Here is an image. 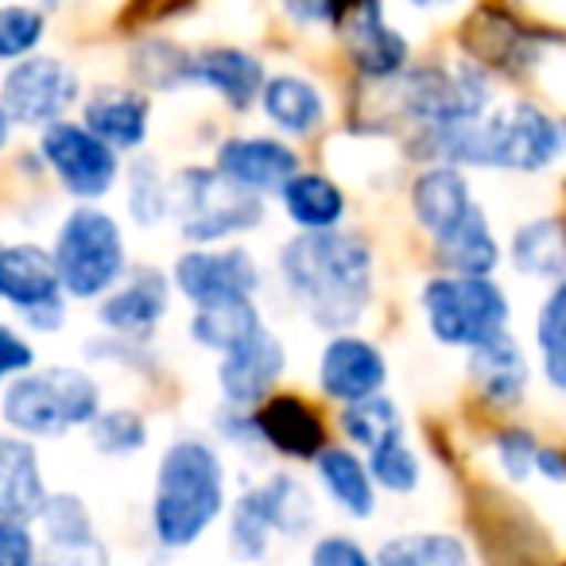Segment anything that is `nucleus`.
Masks as SVG:
<instances>
[{"label": "nucleus", "instance_id": "nucleus-1", "mask_svg": "<svg viewBox=\"0 0 566 566\" xmlns=\"http://www.w3.org/2000/svg\"><path fill=\"white\" fill-rule=\"evenodd\" d=\"M275 268L287 295L326 334L354 331L377 295V252L349 229L295 233L280 249Z\"/></svg>", "mask_w": 566, "mask_h": 566}, {"label": "nucleus", "instance_id": "nucleus-2", "mask_svg": "<svg viewBox=\"0 0 566 566\" xmlns=\"http://www.w3.org/2000/svg\"><path fill=\"white\" fill-rule=\"evenodd\" d=\"M419 148L431 156V164L539 175L558 159V120L524 97L504 105L493 102L478 120L427 128Z\"/></svg>", "mask_w": 566, "mask_h": 566}, {"label": "nucleus", "instance_id": "nucleus-3", "mask_svg": "<svg viewBox=\"0 0 566 566\" xmlns=\"http://www.w3.org/2000/svg\"><path fill=\"white\" fill-rule=\"evenodd\" d=\"M229 473L226 458L210 439L182 434L159 454L151 481L148 524L164 551H187L226 516Z\"/></svg>", "mask_w": 566, "mask_h": 566}, {"label": "nucleus", "instance_id": "nucleus-4", "mask_svg": "<svg viewBox=\"0 0 566 566\" xmlns=\"http://www.w3.org/2000/svg\"><path fill=\"white\" fill-rule=\"evenodd\" d=\"M102 408V385L74 365L20 373L0 392V423L20 439H63L94 423Z\"/></svg>", "mask_w": 566, "mask_h": 566}, {"label": "nucleus", "instance_id": "nucleus-5", "mask_svg": "<svg viewBox=\"0 0 566 566\" xmlns=\"http://www.w3.org/2000/svg\"><path fill=\"white\" fill-rule=\"evenodd\" d=\"M427 334L447 349L485 346L489 338L512 326V300L493 275H454L439 272L419 287Z\"/></svg>", "mask_w": 566, "mask_h": 566}, {"label": "nucleus", "instance_id": "nucleus-6", "mask_svg": "<svg viewBox=\"0 0 566 566\" xmlns=\"http://www.w3.org/2000/svg\"><path fill=\"white\" fill-rule=\"evenodd\" d=\"M51 260H55L66 300H102L128 272L125 229L97 202H82L59 226L55 244H51Z\"/></svg>", "mask_w": 566, "mask_h": 566}, {"label": "nucleus", "instance_id": "nucleus-7", "mask_svg": "<svg viewBox=\"0 0 566 566\" xmlns=\"http://www.w3.org/2000/svg\"><path fill=\"white\" fill-rule=\"evenodd\" d=\"M264 198L221 179L213 164H190L171 179V218L190 244H229L233 237L264 226Z\"/></svg>", "mask_w": 566, "mask_h": 566}, {"label": "nucleus", "instance_id": "nucleus-8", "mask_svg": "<svg viewBox=\"0 0 566 566\" xmlns=\"http://www.w3.org/2000/svg\"><path fill=\"white\" fill-rule=\"evenodd\" d=\"M396 82H400V109L416 125H423V133L478 120L493 105V82L473 63L408 66Z\"/></svg>", "mask_w": 566, "mask_h": 566}, {"label": "nucleus", "instance_id": "nucleus-9", "mask_svg": "<svg viewBox=\"0 0 566 566\" xmlns=\"http://www.w3.org/2000/svg\"><path fill=\"white\" fill-rule=\"evenodd\" d=\"M0 105L20 128H48L71 117L82 105V78L59 55H28L12 63L0 78Z\"/></svg>", "mask_w": 566, "mask_h": 566}, {"label": "nucleus", "instance_id": "nucleus-10", "mask_svg": "<svg viewBox=\"0 0 566 566\" xmlns=\"http://www.w3.org/2000/svg\"><path fill=\"white\" fill-rule=\"evenodd\" d=\"M40 159L74 202H102L120 179V151L71 117L40 128Z\"/></svg>", "mask_w": 566, "mask_h": 566}, {"label": "nucleus", "instance_id": "nucleus-11", "mask_svg": "<svg viewBox=\"0 0 566 566\" xmlns=\"http://www.w3.org/2000/svg\"><path fill=\"white\" fill-rule=\"evenodd\" d=\"M171 287L190 307H218V303L256 300L264 272L244 244H190L175 256Z\"/></svg>", "mask_w": 566, "mask_h": 566}, {"label": "nucleus", "instance_id": "nucleus-12", "mask_svg": "<svg viewBox=\"0 0 566 566\" xmlns=\"http://www.w3.org/2000/svg\"><path fill=\"white\" fill-rule=\"evenodd\" d=\"M0 303H9L20 323L35 334L66 326V292L59 283L51 249L43 244H4L0 252Z\"/></svg>", "mask_w": 566, "mask_h": 566}, {"label": "nucleus", "instance_id": "nucleus-13", "mask_svg": "<svg viewBox=\"0 0 566 566\" xmlns=\"http://www.w3.org/2000/svg\"><path fill=\"white\" fill-rule=\"evenodd\" d=\"M342 43L354 71L369 82H396L411 66V43L388 20L380 0H357L354 9H342Z\"/></svg>", "mask_w": 566, "mask_h": 566}, {"label": "nucleus", "instance_id": "nucleus-14", "mask_svg": "<svg viewBox=\"0 0 566 566\" xmlns=\"http://www.w3.org/2000/svg\"><path fill=\"white\" fill-rule=\"evenodd\" d=\"M388 373L392 369H388L385 349L373 338L346 331V334H331V342L323 346L315 365V385L326 400L346 408V403L369 400V396L385 392Z\"/></svg>", "mask_w": 566, "mask_h": 566}, {"label": "nucleus", "instance_id": "nucleus-15", "mask_svg": "<svg viewBox=\"0 0 566 566\" xmlns=\"http://www.w3.org/2000/svg\"><path fill=\"white\" fill-rule=\"evenodd\" d=\"M283 373H287V346L280 334L264 326L218 357V392L226 408L252 411L280 388Z\"/></svg>", "mask_w": 566, "mask_h": 566}, {"label": "nucleus", "instance_id": "nucleus-16", "mask_svg": "<svg viewBox=\"0 0 566 566\" xmlns=\"http://www.w3.org/2000/svg\"><path fill=\"white\" fill-rule=\"evenodd\" d=\"M171 275L164 268H128L117 287L97 300V323L117 338H148L171 311Z\"/></svg>", "mask_w": 566, "mask_h": 566}, {"label": "nucleus", "instance_id": "nucleus-17", "mask_svg": "<svg viewBox=\"0 0 566 566\" xmlns=\"http://www.w3.org/2000/svg\"><path fill=\"white\" fill-rule=\"evenodd\" d=\"M213 171L249 195H280L292 175L303 171L300 151L275 136H226L213 151Z\"/></svg>", "mask_w": 566, "mask_h": 566}, {"label": "nucleus", "instance_id": "nucleus-18", "mask_svg": "<svg viewBox=\"0 0 566 566\" xmlns=\"http://www.w3.org/2000/svg\"><path fill=\"white\" fill-rule=\"evenodd\" d=\"M252 423H256L260 447L280 458L315 462L318 450L331 447L323 411L300 392H272L260 408H252Z\"/></svg>", "mask_w": 566, "mask_h": 566}, {"label": "nucleus", "instance_id": "nucleus-19", "mask_svg": "<svg viewBox=\"0 0 566 566\" xmlns=\"http://www.w3.org/2000/svg\"><path fill=\"white\" fill-rule=\"evenodd\" d=\"M264 78H268L264 63H260L252 51L233 48V43H210V48L190 51L187 86L210 90V94L233 113L256 109Z\"/></svg>", "mask_w": 566, "mask_h": 566}, {"label": "nucleus", "instance_id": "nucleus-20", "mask_svg": "<svg viewBox=\"0 0 566 566\" xmlns=\"http://www.w3.org/2000/svg\"><path fill=\"white\" fill-rule=\"evenodd\" d=\"M408 206H411L416 226L423 229L431 241H439V237H447L450 229L462 226V221L470 218V210L478 206V198H473L465 167L427 164L423 171L411 179Z\"/></svg>", "mask_w": 566, "mask_h": 566}, {"label": "nucleus", "instance_id": "nucleus-21", "mask_svg": "<svg viewBox=\"0 0 566 566\" xmlns=\"http://www.w3.org/2000/svg\"><path fill=\"white\" fill-rule=\"evenodd\" d=\"M40 524L48 543V566H109V551L78 493H51Z\"/></svg>", "mask_w": 566, "mask_h": 566}, {"label": "nucleus", "instance_id": "nucleus-22", "mask_svg": "<svg viewBox=\"0 0 566 566\" xmlns=\"http://www.w3.org/2000/svg\"><path fill=\"white\" fill-rule=\"evenodd\" d=\"M82 125L113 151H140L151 133V97L136 86H97L82 97Z\"/></svg>", "mask_w": 566, "mask_h": 566}, {"label": "nucleus", "instance_id": "nucleus-23", "mask_svg": "<svg viewBox=\"0 0 566 566\" xmlns=\"http://www.w3.org/2000/svg\"><path fill=\"white\" fill-rule=\"evenodd\" d=\"M465 373H470L478 396L493 411H512L524 403L527 380H532V365L527 354L520 349V342L512 338V331L489 338L485 346L465 354Z\"/></svg>", "mask_w": 566, "mask_h": 566}, {"label": "nucleus", "instance_id": "nucleus-24", "mask_svg": "<svg viewBox=\"0 0 566 566\" xmlns=\"http://www.w3.org/2000/svg\"><path fill=\"white\" fill-rule=\"evenodd\" d=\"M51 501L40 450L32 439L0 434V520L35 524Z\"/></svg>", "mask_w": 566, "mask_h": 566}, {"label": "nucleus", "instance_id": "nucleus-25", "mask_svg": "<svg viewBox=\"0 0 566 566\" xmlns=\"http://www.w3.org/2000/svg\"><path fill=\"white\" fill-rule=\"evenodd\" d=\"M256 105L268 117V125L280 136H287V140H307V136H315L318 128L326 125V117H331V105H326L323 90L295 71L268 74Z\"/></svg>", "mask_w": 566, "mask_h": 566}, {"label": "nucleus", "instance_id": "nucleus-26", "mask_svg": "<svg viewBox=\"0 0 566 566\" xmlns=\"http://www.w3.org/2000/svg\"><path fill=\"white\" fill-rule=\"evenodd\" d=\"M280 206L300 233H326L342 229L349 213V198L334 175L326 171H300L280 187Z\"/></svg>", "mask_w": 566, "mask_h": 566}, {"label": "nucleus", "instance_id": "nucleus-27", "mask_svg": "<svg viewBox=\"0 0 566 566\" xmlns=\"http://www.w3.org/2000/svg\"><path fill=\"white\" fill-rule=\"evenodd\" d=\"M311 465H315L318 485L338 512H346L349 520H369L377 512V485H373L369 465L354 447H334L331 442V447L318 450Z\"/></svg>", "mask_w": 566, "mask_h": 566}, {"label": "nucleus", "instance_id": "nucleus-28", "mask_svg": "<svg viewBox=\"0 0 566 566\" xmlns=\"http://www.w3.org/2000/svg\"><path fill=\"white\" fill-rule=\"evenodd\" d=\"M431 249L442 272H454V275H493L504 260L501 241H496L493 226H489V213L481 202L473 206L462 226H454L447 237L431 241Z\"/></svg>", "mask_w": 566, "mask_h": 566}, {"label": "nucleus", "instance_id": "nucleus-29", "mask_svg": "<svg viewBox=\"0 0 566 566\" xmlns=\"http://www.w3.org/2000/svg\"><path fill=\"white\" fill-rule=\"evenodd\" d=\"M509 260L527 280L558 283L566 275V221L563 218H532L512 233Z\"/></svg>", "mask_w": 566, "mask_h": 566}, {"label": "nucleus", "instance_id": "nucleus-30", "mask_svg": "<svg viewBox=\"0 0 566 566\" xmlns=\"http://www.w3.org/2000/svg\"><path fill=\"white\" fill-rule=\"evenodd\" d=\"M256 496L264 504V516L272 524V535L283 539H303V535L315 527V496L303 485L300 473L292 470H275L264 481H256Z\"/></svg>", "mask_w": 566, "mask_h": 566}, {"label": "nucleus", "instance_id": "nucleus-31", "mask_svg": "<svg viewBox=\"0 0 566 566\" xmlns=\"http://www.w3.org/2000/svg\"><path fill=\"white\" fill-rule=\"evenodd\" d=\"M264 315H260L256 300H241V303H218V307H195L187 323V334L198 349L206 354H229L237 349L244 338H252L256 331H264Z\"/></svg>", "mask_w": 566, "mask_h": 566}, {"label": "nucleus", "instance_id": "nucleus-32", "mask_svg": "<svg viewBox=\"0 0 566 566\" xmlns=\"http://www.w3.org/2000/svg\"><path fill=\"white\" fill-rule=\"evenodd\" d=\"M377 566H473V555L454 532H400L373 551Z\"/></svg>", "mask_w": 566, "mask_h": 566}, {"label": "nucleus", "instance_id": "nucleus-33", "mask_svg": "<svg viewBox=\"0 0 566 566\" xmlns=\"http://www.w3.org/2000/svg\"><path fill=\"white\" fill-rule=\"evenodd\" d=\"M535 354H539V373L555 392L566 396V275L551 283L535 311Z\"/></svg>", "mask_w": 566, "mask_h": 566}, {"label": "nucleus", "instance_id": "nucleus-34", "mask_svg": "<svg viewBox=\"0 0 566 566\" xmlns=\"http://www.w3.org/2000/svg\"><path fill=\"white\" fill-rule=\"evenodd\" d=\"M125 210L140 229H156L171 218V179L151 156H140L125 171Z\"/></svg>", "mask_w": 566, "mask_h": 566}, {"label": "nucleus", "instance_id": "nucleus-35", "mask_svg": "<svg viewBox=\"0 0 566 566\" xmlns=\"http://www.w3.org/2000/svg\"><path fill=\"white\" fill-rule=\"evenodd\" d=\"M365 465H369V478L377 489L392 496H411L419 485H423V458L416 454L403 431L388 434L385 442H377L373 450H365Z\"/></svg>", "mask_w": 566, "mask_h": 566}, {"label": "nucleus", "instance_id": "nucleus-36", "mask_svg": "<svg viewBox=\"0 0 566 566\" xmlns=\"http://www.w3.org/2000/svg\"><path fill=\"white\" fill-rule=\"evenodd\" d=\"M128 71L140 82L144 90H182L190 74V51L179 48L175 40H164V35H151V40H140L128 55Z\"/></svg>", "mask_w": 566, "mask_h": 566}, {"label": "nucleus", "instance_id": "nucleus-37", "mask_svg": "<svg viewBox=\"0 0 566 566\" xmlns=\"http://www.w3.org/2000/svg\"><path fill=\"white\" fill-rule=\"evenodd\" d=\"M338 431H342V439H349V447L365 454V450H373L377 442H385L388 434L403 431V416L392 396L380 392V396H369V400L338 408Z\"/></svg>", "mask_w": 566, "mask_h": 566}, {"label": "nucleus", "instance_id": "nucleus-38", "mask_svg": "<svg viewBox=\"0 0 566 566\" xmlns=\"http://www.w3.org/2000/svg\"><path fill=\"white\" fill-rule=\"evenodd\" d=\"M272 524L264 516V504H260L256 489H244L233 504H229V524H226V543L241 563H264L268 551H272Z\"/></svg>", "mask_w": 566, "mask_h": 566}, {"label": "nucleus", "instance_id": "nucleus-39", "mask_svg": "<svg viewBox=\"0 0 566 566\" xmlns=\"http://www.w3.org/2000/svg\"><path fill=\"white\" fill-rule=\"evenodd\" d=\"M90 447L105 458H133L148 447V419L136 408H102L86 427Z\"/></svg>", "mask_w": 566, "mask_h": 566}, {"label": "nucleus", "instance_id": "nucleus-40", "mask_svg": "<svg viewBox=\"0 0 566 566\" xmlns=\"http://www.w3.org/2000/svg\"><path fill=\"white\" fill-rule=\"evenodd\" d=\"M48 35V17L32 4H0V63L35 55Z\"/></svg>", "mask_w": 566, "mask_h": 566}, {"label": "nucleus", "instance_id": "nucleus-41", "mask_svg": "<svg viewBox=\"0 0 566 566\" xmlns=\"http://www.w3.org/2000/svg\"><path fill=\"white\" fill-rule=\"evenodd\" d=\"M539 434L527 427H504L493 434V458L496 470L509 481H527L535 473V450H539Z\"/></svg>", "mask_w": 566, "mask_h": 566}, {"label": "nucleus", "instance_id": "nucleus-42", "mask_svg": "<svg viewBox=\"0 0 566 566\" xmlns=\"http://www.w3.org/2000/svg\"><path fill=\"white\" fill-rule=\"evenodd\" d=\"M307 566H377L373 551L361 539L346 532H326L318 539H311Z\"/></svg>", "mask_w": 566, "mask_h": 566}, {"label": "nucleus", "instance_id": "nucleus-43", "mask_svg": "<svg viewBox=\"0 0 566 566\" xmlns=\"http://www.w3.org/2000/svg\"><path fill=\"white\" fill-rule=\"evenodd\" d=\"M40 539L32 524L0 520V566H40Z\"/></svg>", "mask_w": 566, "mask_h": 566}, {"label": "nucleus", "instance_id": "nucleus-44", "mask_svg": "<svg viewBox=\"0 0 566 566\" xmlns=\"http://www.w3.org/2000/svg\"><path fill=\"white\" fill-rule=\"evenodd\" d=\"M32 369H35V346L17 326L0 323V385H9L20 373H32Z\"/></svg>", "mask_w": 566, "mask_h": 566}, {"label": "nucleus", "instance_id": "nucleus-45", "mask_svg": "<svg viewBox=\"0 0 566 566\" xmlns=\"http://www.w3.org/2000/svg\"><path fill=\"white\" fill-rule=\"evenodd\" d=\"M295 28H334L342 20V0H275Z\"/></svg>", "mask_w": 566, "mask_h": 566}, {"label": "nucleus", "instance_id": "nucleus-46", "mask_svg": "<svg viewBox=\"0 0 566 566\" xmlns=\"http://www.w3.org/2000/svg\"><path fill=\"white\" fill-rule=\"evenodd\" d=\"M408 4L419 12H450V9H458L462 0H408Z\"/></svg>", "mask_w": 566, "mask_h": 566}, {"label": "nucleus", "instance_id": "nucleus-47", "mask_svg": "<svg viewBox=\"0 0 566 566\" xmlns=\"http://www.w3.org/2000/svg\"><path fill=\"white\" fill-rule=\"evenodd\" d=\"M12 128H17V125H12V117H9V113H4V105H0V151L9 148V140H12Z\"/></svg>", "mask_w": 566, "mask_h": 566}, {"label": "nucleus", "instance_id": "nucleus-48", "mask_svg": "<svg viewBox=\"0 0 566 566\" xmlns=\"http://www.w3.org/2000/svg\"><path fill=\"white\" fill-rule=\"evenodd\" d=\"M558 159H566V120H558Z\"/></svg>", "mask_w": 566, "mask_h": 566}, {"label": "nucleus", "instance_id": "nucleus-49", "mask_svg": "<svg viewBox=\"0 0 566 566\" xmlns=\"http://www.w3.org/2000/svg\"><path fill=\"white\" fill-rule=\"evenodd\" d=\"M0 252H4V241H0Z\"/></svg>", "mask_w": 566, "mask_h": 566}, {"label": "nucleus", "instance_id": "nucleus-50", "mask_svg": "<svg viewBox=\"0 0 566 566\" xmlns=\"http://www.w3.org/2000/svg\"><path fill=\"white\" fill-rule=\"evenodd\" d=\"M40 566H48V563H40Z\"/></svg>", "mask_w": 566, "mask_h": 566}]
</instances>
